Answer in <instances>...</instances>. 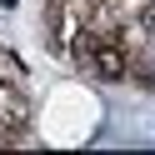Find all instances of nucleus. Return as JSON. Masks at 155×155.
I'll return each instance as SVG.
<instances>
[{
	"label": "nucleus",
	"mask_w": 155,
	"mask_h": 155,
	"mask_svg": "<svg viewBox=\"0 0 155 155\" xmlns=\"http://www.w3.org/2000/svg\"><path fill=\"white\" fill-rule=\"evenodd\" d=\"M90 75H100V80H125V70H130V55L120 50V45H100V50L90 55V65H85Z\"/></svg>",
	"instance_id": "obj_1"
},
{
	"label": "nucleus",
	"mask_w": 155,
	"mask_h": 155,
	"mask_svg": "<svg viewBox=\"0 0 155 155\" xmlns=\"http://www.w3.org/2000/svg\"><path fill=\"white\" fill-rule=\"evenodd\" d=\"M125 75H135V80H140L145 90L155 95V65H145V60H135V65H130V70H125Z\"/></svg>",
	"instance_id": "obj_2"
}]
</instances>
